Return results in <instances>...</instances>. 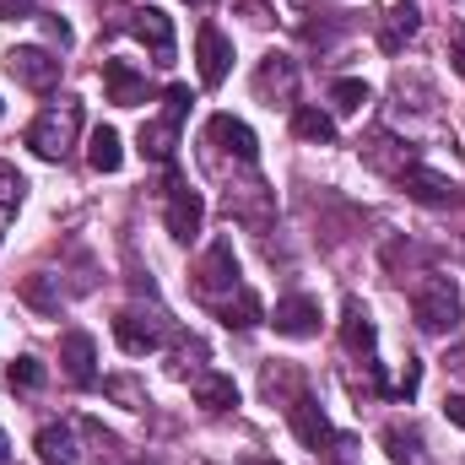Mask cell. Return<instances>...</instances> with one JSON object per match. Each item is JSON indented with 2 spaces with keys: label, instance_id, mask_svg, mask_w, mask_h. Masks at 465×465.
Listing matches in <instances>:
<instances>
[{
  "label": "cell",
  "instance_id": "obj_1",
  "mask_svg": "<svg viewBox=\"0 0 465 465\" xmlns=\"http://www.w3.org/2000/svg\"><path fill=\"white\" fill-rule=\"evenodd\" d=\"M411 320L422 336H455L465 320V298L455 276H428L417 292H411Z\"/></svg>",
  "mask_w": 465,
  "mask_h": 465
},
{
  "label": "cell",
  "instance_id": "obj_2",
  "mask_svg": "<svg viewBox=\"0 0 465 465\" xmlns=\"http://www.w3.org/2000/svg\"><path fill=\"white\" fill-rule=\"evenodd\" d=\"M76 135H82V104H76V98L49 104L44 114L27 124V146H33L44 163H65L71 146H76Z\"/></svg>",
  "mask_w": 465,
  "mask_h": 465
},
{
  "label": "cell",
  "instance_id": "obj_3",
  "mask_svg": "<svg viewBox=\"0 0 465 465\" xmlns=\"http://www.w3.org/2000/svg\"><path fill=\"white\" fill-rule=\"evenodd\" d=\"M184 114H190V87H168V93H163V114L146 119V124H141V135H135L146 163H173Z\"/></svg>",
  "mask_w": 465,
  "mask_h": 465
},
{
  "label": "cell",
  "instance_id": "obj_4",
  "mask_svg": "<svg viewBox=\"0 0 465 465\" xmlns=\"http://www.w3.org/2000/svg\"><path fill=\"white\" fill-rule=\"evenodd\" d=\"M119 27L135 33V38L152 49L157 65H173V16H168V11H157V5H135V11H124Z\"/></svg>",
  "mask_w": 465,
  "mask_h": 465
},
{
  "label": "cell",
  "instance_id": "obj_5",
  "mask_svg": "<svg viewBox=\"0 0 465 465\" xmlns=\"http://www.w3.org/2000/svg\"><path fill=\"white\" fill-rule=\"evenodd\" d=\"M5 71H11L16 87H27V93H49V87L60 82V54H49V49H38V44H22V49L5 54Z\"/></svg>",
  "mask_w": 465,
  "mask_h": 465
},
{
  "label": "cell",
  "instance_id": "obj_6",
  "mask_svg": "<svg viewBox=\"0 0 465 465\" xmlns=\"http://www.w3.org/2000/svg\"><path fill=\"white\" fill-rule=\"evenodd\" d=\"M201 228H206V201H201V190L184 184V179H168V232H173L179 243H195Z\"/></svg>",
  "mask_w": 465,
  "mask_h": 465
},
{
  "label": "cell",
  "instance_id": "obj_7",
  "mask_svg": "<svg viewBox=\"0 0 465 465\" xmlns=\"http://www.w3.org/2000/svg\"><path fill=\"white\" fill-rule=\"evenodd\" d=\"M195 287H201L206 303H223L232 287H238V254H232L228 238L206 249V260H201V271H195Z\"/></svg>",
  "mask_w": 465,
  "mask_h": 465
},
{
  "label": "cell",
  "instance_id": "obj_8",
  "mask_svg": "<svg viewBox=\"0 0 465 465\" xmlns=\"http://www.w3.org/2000/svg\"><path fill=\"white\" fill-rule=\"evenodd\" d=\"M163 336H168L163 314H141V309H119V314H114V341L130 351V357L157 351V347H163Z\"/></svg>",
  "mask_w": 465,
  "mask_h": 465
},
{
  "label": "cell",
  "instance_id": "obj_9",
  "mask_svg": "<svg viewBox=\"0 0 465 465\" xmlns=\"http://www.w3.org/2000/svg\"><path fill=\"white\" fill-rule=\"evenodd\" d=\"M292 93H298V65H292V54H265L260 71H254V98L276 109V104H292Z\"/></svg>",
  "mask_w": 465,
  "mask_h": 465
},
{
  "label": "cell",
  "instance_id": "obj_10",
  "mask_svg": "<svg viewBox=\"0 0 465 465\" xmlns=\"http://www.w3.org/2000/svg\"><path fill=\"white\" fill-rule=\"evenodd\" d=\"M195 60H201V82L206 87H223L232 71V44L223 27H212V22H201V33H195Z\"/></svg>",
  "mask_w": 465,
  "mask_h": 465
},
{
  "label": "cell",
  "instance_id": "obj_11",
  "mask_svg": "<svg viewBox=\"0 0 465 465\" xmlns=\"http://www.w3.org/2000/svg\"><path fill=\"white\" fill-rule=\"evenodd\" d=\"M271 325H276V336H287V341H309V336H320V303L314 298H303V292H292V298H282L276 303V314H265Z\"/></svg>",
  "mask_w": 465,
  "mask_h": 465
},
{
  "label": "cell",
  "instance_id": "obj_12",
  "mask_svg": "<svg viewBox=\"0 0 465 465\" xmlns=\"http://www.w3.org/2000/svg\"><path fill=\"white\" fill-rule=\"evenodd\" d=\"M287 417H292V433H298L314 455L336 444V428H331V417L320 411V401H314V395H292V401H287Z\"/></svg>",
  "mask_w": 465,
  "mask_h": 465
},
{
  "label": "cell",
  "instance_id": "obj_13",
  "mask_svg": "<svg viewBox=\"0 0 465 465\" xmlns=\"http://www.w3.org/2000/svg\"><path fill=\"white\" fill-rule=\"evenodd\" d=\"M60 362H65V379L76 390H93L98 384V347H93L87 331H65L60 336Z\"/></svg>",
  "mask_w": 465,
  "mask_h": 465
},
{
  "label": "cell",
  "instance_id": "obj_14",
  "mask_svg": "<svg viewBox=\"0 0 465 465\" xmlns=\"http://www.w3.org/2000/svg\"><path fill=\"white\" fill-rule=\"evenodd\" d=\"M417 22H422L417 0H390L384 16H379V49H384V54H401V49L417 38Z\"/></svg>",
  "mask_w": 465,
  "mask_h": 465
},
{
  "label": "cell",
  "instance_id": "obj_15",
  "mask_svg": "<svg viewBox=\"0 0 465 465\" xmlns=\"http://www.w3.org/2000/svg\"><path fill=\"white\" fill-rule=\"evenodd\" d=\"M401 179V190L417 201V206H450L455 201V184L444 179V173H433V168H422V163H411V168H401L395 173Z\"/></svg>",
  "mask_w": 465,
  "mask_h": 465
},
{
  "label": "cell",
  "instance_id": "obj_16",
  "mask_svg": "<svg viewBox=\"0 0 465 465\" xmlns=\"http://www.w3.org/2000/svg\"><path fill=\"white\" fill-rule=\"evenodd\" d=\"M104 93L119 109H135V104H146V76L130 60H104Z\"/></svg>",
  "mask_w": 465,
  "mask_h": 465
},
{
  "label": "cell",
  "instance_id": "obj_17",
  "mask_svg": "<svg viewBox=\"0 0 465 465\" xmlns=\"http://www.w3.org/2000/svg\"><path fill=\"white\" fill-rule=\"evenodd\" d=\"M206 135H212L223 152H232L238 163H254V157H260V141H254V130H249L243 119H232V114H212Z\"/></svg>",
  "mask_w": 465,
  "mask_h": 465
},
{
  "label": "cell",
  "instance_id": "obj_18",
  "mask_svg": "<svg viewBox=\"0 0 465 465\" xmlns=\"http://www.w3.org/2000/svg\"><path fill=\"white\" fill-rule=\"evenodd\" d=\"M33 450H38V460H44V465H82V450H76V433H71L65 422H49V428H38Z\"/></svg>",
  "mask_w": 465,
  "mask_h": 465
},
{
  "label": "cell",
  "instance_id": "obj_19",
  "mask_svg": "<svg viewBox=\"0 0 465 465\" xmlns=\"http://www.w3.org/2000/svg\"><path fill=\"white\" fill-rule=\"evenodd\" d=\"M217 320H223L228 331H254V325L265 320V303H260V298H254L249 287H232L228 298L217 303Z\"/></svg>",
  "mask_w": 465,
  "mask_h": 465
},
{
  "label": "cell",
  "instance_id": "obj_20",
  "mask_svg": "<svg viewBox=\"0 0 465 465\" xmlns=\"http://www.w3.org/2000/svg\"><path fill=\"white\" fill-rule=\"evenodd\" d=\"M195 406L212 411V417H223V411L238 406V384H232L228 373H195Z\"/></svg>",
  "mask_w": 465,
  "mask_h": 465
},
{
  "label": "cell",
  "instance_id": "obj_21",
  "mask_svg": "<svg viewBox=\"0 0 465 465\" xmlns=\"http://www.w3.org/2000/svg\"><path fill=\"white\" fill-rule=\"evenodd\" d=\"M341 347L351 351V357H373V347H379V331H373V320H368V309L362 303H347V320H341Z\"/></svg>",
  "mask_w": 465,
  "mask_h": 465
},
{
  "label": "cell",
  "instance_id": "obj_22",
  "mask_svg": "<svg viewBox=\"0 0 465 465\" xmlns=\"http://www.w3.org/2000/svg\"><path fill=\"white\" fill-rule=\"evenodd\" d=\"M87 163H93L98 173H119V168H124V141H119V130H109V124L93 130V141H87Z\"/></svg>",
  "mask_w": 465,
  "mask_h": 465
},
{
  "label": "cell",
  "instance_id": "obj_23",
  "mask_svg": "<svg viewBox=\"0 0 465 465\" xmlns=\"http://www.w3.org/2000/svg\"><path fill=\"white\" fill-rule=\"evenodd\" d=\"M292 135H303L314 146H331L336 141V119L325 114V109H314V104H298L292 109Z\"/></svg>",
  "mask_w": 465,
  "mask_h": 465
},
{
  "label": "cell",
  "instance_id": "obj_24",
  "mask_svg": "<svg viewBox=\"0 0 465 465\" xmlns=\"http://www.w3.org/2000/svg\"><path fill=\"white\" fill-rule=\"evenodd\" d=\"M390 146H395V135H390V130H373V141L362 146V163L379 168V173H401V168H411V152H390Z\"/></svg>",
  "mask_w": 465,
  "mask_h": 465
},
{
  "label": "cell",
  "instance_id": "obj_25",
  "mask_svg": "<svg viewBox=\"0 0 465 465\" xmlns=\"http://www.w3.org/2000/svg\"><path fill=\"white\" fill-rule=\"evenodd\" d=\"M5 384H11V390H22V395L44 390V362H38V357H16V362L5 368Z\"/></svg>",
  "mask_w": 465,
  "mask_h": 465
},
{
  "label": "cell",
  "instance_id": "obj_26",
  "mask_svg": "<svg viewBox=\"0 0 465 465\" xmlns=\"http://www.w3.org/2000/svg\"><path fill=\"white\" fill-rule=\"evenodd\" d=\"M331 104H336V114H362V104H368V82H357V76L336 82V87H331Z\"/></svg>",
  "mask_w": 465,
  "mask_h": 465
},
{
  "label": "cell",
  "instance_id": "obj_27",
  "mask_svg": "<svg viewBox=\"0 0 465 465\" xmlns=\"http://www.w3.org/2000/svg\"><path fill=\"white\" fill-rule=\"evenodd\" d=\"M22 195H27V179H22L11 163H0V212H16Z\"/></svg>",
  "mask_w": 465,
  "mask_h": 465
},
{
  "label": "cell",
  "instance_id": "obj_28",
  "mask_svg": "<svg viewBox=\"0 0 465 465\" xmlns=\"http://www.w3.org/2000/svg\"><path fill=\"white\" fill-rule=\"evenodd\" d=\"M22 298H27V303H38L44 314H60V298L49 292V282H44V276H27V282H22Z\"/></svg>",
  "mask_w": 465,
  "mask_h": 465
},
{
  "label": "cell",
  "instance_id": "obj_29",
  "mask_svg": "<svg viewBox=\"0 0 465 465\" xmlns=\"http://www.w3.org/2000/svg\"><path fill=\"white\" fill-rule=\"evenodd\" d=\"M104 390H109L114 401H124L130 411H141V406H146V395H141V384H135V379H109Z\"/></svg>",
  "mask_w": 465,
  "mask_h": 465
},
{
  "label": "cell",
  "instance_id": "obj_30",
  "mask_svg": "<svg viewBox=\"0 0 465 465\" xmlns=\"http://www.w3.org/2000/svg\"><path fill=\"white\" fill-rule=\"evenodd\" d=\"M417 384H422V362H417V357H406V373H401L395 395H401V401H411V395H417Z\"/></svg>",
  "mask_w": 465,
  "mask_h": 465
},
{
  "label": "cell",
  "instance_id": "obj_31",
  "mask_svg": "<svg viewBox=\"0 0 465 465\" xmlns=\"http://www.w3.org/2000/svg\"><path fill=\"white\" fill-rule=\"evenodd\" d=\"M450 60H455V71L465 76V22H455V27H450Z\"/></svg>",
  "mask_w": 465,
  "mask_h": 465
},
{
  "label": "cell",
  "instance_id": "obj_32",
  "mask_svg": "<svg viewBox=\"0 0 465 465\" xmlns=\"http://www.w3.org/2000/svg\"><path fill=\"white\" fill-rule=\"evenodd\" d=\"M44 33H49L60 49H71V22H65V16H44Z\"/></svg>",
  "mask_w": 465,
  "mask_h": 465
},
{
  "label": "cell",
  "instance_id": "obj_33",
  "mask_svg": "<svg viewBox=\"0 0 465 465\" xmlns=\"http://www.w3.org/2000/svg\"><path fill=\"white\" fill-rule=\"evenodd\" d=\"M33 16V0H0V22H22Z\"/></svg>",
  "mask_w": 465,
  "mask_h": 465
},
{
  "label": "cell",
  "instance_id": "obj_34",
  "mask_svg": "<svg viewBox=\"0 0 465 465\" xmlns=\"http://www.w3.org/2000/svg\"><path fill=\"white\" fill-rule=\"evenodd\" d=\"M444 417H450L455 428H465V395H450V401H444Z\"/></svg>",
  "mask_w": 465,
  "mask_h": 465
},
{
  "label": "cell",
  "instance_id": "obj_35",
  "mask_svg": "<svg viewBox=\"0 0 465 465\" xmlns=\"http://www.w3.org/2000/svg\"><path fill=\"white\" fill-rule=\"evenodd\" d=\"M0 465H11V439H5V428H0Z\"/></svg>",
  "mask_w": 465,
  "mask_h": 465
},
{
  "label": "cell",
  "instance_id": "obj_36",
  "mask_svg": "<svg viewBox=\"0 0 465 465\" xmlns=\"http://www.w3.org/2000/svg\"><path fill=\"white\" fill-rule=\"evenodd\" d=\"M238 465H276V460H265V455H249V460H238Z\"/></svg>",
  "mask_w": 465,
  "mask_h": 465
},
{
  "label": "cell",
  "instance_id": "obj_37",
  "mask_svg": "<svg viewBox=\"0 0 465 465\" xmlns=\"http://www.w3.org/2000/svg\"><path fill=\"white\" fill-rule=\"evenodd\" d=\"M184 5H212V0H184Z\"/></svg>",
  "mask_w": 465,
  "mask_h": 465
},
{
  "label": "cell",
  "instance_id": "obj_38",
  "mask_svg": "<svg viewBox=\"0 0 465 465\" xmlns=\"http://www.w3.org/2000/svg\"><path fill=\"white\" fill-rule=\"evenodd\" d=\"M0 114H5V109H0Z\"/></svg>",
  "mask_w": 465,
  "mask_h": 465
}]
</instances>
